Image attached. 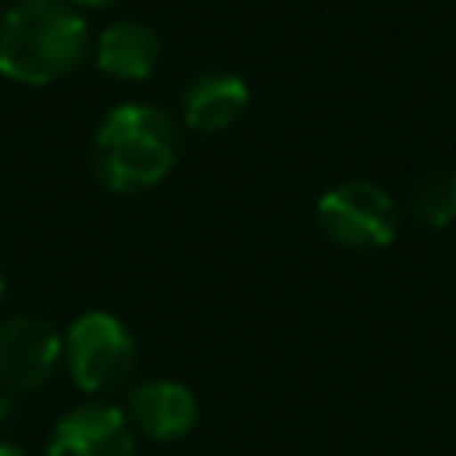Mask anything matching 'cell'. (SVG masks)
<instances>
[{
	"label": "cell",
	"instance_id": "5b68a950",
	"mask_svg": "<svg viewBox=\"0 0 456 456\" xmlns=\"http://www.w3.org/2000/svg\"><path fill=\"white\" fill-rule=\"evenodd\" d=\"M61 367V331L32 314L0 324V388L32 392Z\"/></svg>",
	"mask_w": 456,
	"mask_h": 456
},
{
	"label": "cell",
	"instance_id": "277c9868",
	"mask_svg": "<svg viewBox=\"0 0 456 456\" xmlns=\"http://www.w3.org/2000/svg\"><path fill=\"white\" fill-rule=\"evenodd\" d=\"M399 221V203L370 178H346L317 196V228L342 249H385L395 242Z\"/></svg>",
	"mask_w": 456,
	"mask_h": 456
},
{
	"label": "cell",
	"instance_id": "30bf717a",
	"mask_svg": "<svg viewBox=\"0 0 456 456\" xmlns=\"http://www.w3.org/2000/svg\"><path fill=\"white\" fill-rule=\"evenodd\" d=\"M406 214L424 232H442L456 224V167L438 164L428 167L420 178H413L406 192Z\"/></svg>",
	"mask_w": 456,
	"mask_h": 456
},
{
	"label": "cell",
	"instance_id": "52a82bcc",
	"mask_svg": "<svg viewBox=\"0 0 456 456\" xmlns=\"http://www.w3.org/2000/svg\"><path fill=\"white\" fill-rule=\"evenodd\" d=\"M125 417L135 435L150 442H178L200 420V403L189 385L175 378H150L128 388Z\"/></svg>",
	"mask_w": 456,
	"mask_h": 456
},
{
	"label": "cell",
	"instance_id": "9c48e42d",
	"mask_svg": "<svg viewBox=\"0 0 456 456\" xmlns=\"http://www.w3.org/2000/svg\"><path fill=\"white\" fill-rule=\"evenodd\" d=\"M93 61L114 82H146L160 64V36L139 18H118L93 39Z\"/></svg>",
	"mask_w": 456,
	"mask_h": 456
},
{
	"label": "cell",
	"instance_id": "6da1fadb",
	"mask_svg": "<svg viewBox=\"0 0 456 456\" xmlns=\"http://www.w3.org/2000/svg\"><path fill=\"white\" fill-rule=\"evenodd\" d=\"M89 53V21L64 0H21L0 14V75L18 86L61 82Z\"/></svg>",
	"mask_w": 456,
	"mask_h": 456
},
{
	"label": "cell",
	"instance_id": "4fadbf2b",
	"mask_svg": "<svg viewBox=\"0 0 456 456\" xmlns=\"http://www.w3.org/2000/svg\"><path fill=\"white\" fill-rule=\"evenodd\" d=\"M4 289H7V285H4V274H0V299H4Z\"/></svg>",
	"mask_w": 456,
	"mask_h": 456
},
{
	"label": "cell",
	"instance_id": "7c38bea8",
	"mask_svg": "<svg viewBox=\"0 0 456 456\" xmlns=\"http://www.w3.org/2000/svg\"><path fill=\"white\" fill-rule=\"evenodd\" d=\"M0 456H25V452H21V445H14V442L0 438Z\"/></svg>",
	"mask_w": 456,
	"mask_h": 456
},
{
	"label": "cell",
	"instance_id": "5bb4252c",
	"mask_svg": "<svg viewBox=\"0 0 456 456\" xmlns=\"http://www.w3.org/2000/svg\"><path fill=\"white\" fill-rule=\"evenodd\" d=\"M11 4H21V0H11Z\"/></svg>",
	"mask_w": 456,
	"mask_h": 456
},
{
	"label": "cell",
	"instance_id": "ba28073f",
	"mask_svg": "<svg viewBox=\"0 0 456 456\" xmlns=\"http://www.w3.org/2000/svg\"><path fill=\"white\" fill-rule=\"evenodd\" d=\"M249 107V86L224 68L196 71L182 89V121L192 132H228Z\"/></svg>",
	"mask_w": 456,
	"mask_h": 456
},
{
	"label": "cell",
	"instance_id": "8992f818",
	"mask_svg": "<svg viewBox=\"0 0 456 456\" xmlns=\"http://www.w3.org/2000/svg\"><path fill=\"white\" fill-rule=\"evenodd\" d=\"M46 456H139V442L121 406L82 403L57 420Z\"/></svg>",
	"mask_w": 456,
	"mask_h": 456
},
{
	"label": "cell",
	"instance_id": "7a4b0ae2",
	"mask_svg": "<svg viewBox=\"0 0 456 456\" xmlns=\"http://www.w3.org/2000/svg\"><path fill=\"white\" fill-rule=\"evenodd\" d=\"M182 150V125L153 103H118L96 125L93 175L118 196L160 185Z\"/></svg>",
	"mask_w": 456,
	"mask_h": 456
},
{
	"label": "cell",
	"instance_id": "3957f363",
	"mask_svg": "<svg viewBox=\"0 0 456 456\" xmlns=\"http://www.w3.org/2000/svg\"><path fill=\"white\" fill-rule=\"evenodd\" d=\"M61 363L89 395L121 388L135 370V338L118 314L86 310L61 335Z\"/></svg>",
	"mask_w": 456,
	"mask_h": 456
},
{
	"label": "cell",
	"instance_id": "8fae6325",
	"mask_svg": "<svg viewBox=\"0 0 456 456\" xmlns=\"http://www.w3.org/2000/svg\"><path fill=\"white\" fill-rule=\"evenodd\" d=\"M64 4H71L75 11H78V7H86V11H100V7H114L118 0H64Z\"/></svg>",
	"mask_w": 456,
	"mask_h": 456
}]
</instances>
